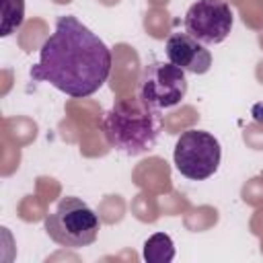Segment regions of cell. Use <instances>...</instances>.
Wrapping results in <instances>:
<instances>
[{"label":"cell","mask_w":263,"mask_h":263,"mask_svg":"<svg viewBox=\"0 0 263 263\" xmlns=\"http://www.w3.org/2000/svg\"><path fill=\"white\" fill-rule=\"evenodd\" d=\"M138 95L158 107V109H168L179 105L185 95H187V78L185 70L171 62H152L144 68L140 76V86Z\"/></svg>","instance_id":"cell-5"},{"label":"cell","mask_w":263,"mask_h":263,"mask_svg":"<svg viewBox=\"0 0 263 263\" xmlns=\"http://www.w3.org/2000/svg\"><path fill=\"white\" fill-rule=\"evenodd\" d=\"M164 51H166L168 62L179 66L185 72L205 74L212 68L210 49L201 41L191 37L189 33H181V31L179 33H171V37L166 39Z\"/></svg>","instance_id":"cell-7"},{"label":"cell","mask_w":263,"mask_h":263,"mask_svg":"<svg viewBox=\"0 0 263 263\" xmlns=\"http://www.w3.org/2000/svg\"><path fill=\"white\" fill-rule=\"evenodd\" d=\"M43 226L53 242L68 249H82L92 245L101 230V222L95 210L78 197L60 199L55 210L45 216Z\"/></svg>","instance_id":"cell-3"},{"label":"cell","mask_w":263,"mask_h":263,"mask_svg":"<svg viewBox=\"0 0 263 263\" xmlns=\"http://www.w3.org/2000/svg\"><path fill=\"white\" fill-rule=\"evenodd\" d=\"M160 129V109L146 103L140 95L115 101L103 119V134L107 142L127 156L152 150L158 142Z\"/></svg>","instance_id":"cell-2"},{"label":"cell","mask_w":263,"mask_h":263,"mask_svg":"<svg viewBox=\"0 0 263 263\" xmlns=\"http://www.w3.org/2000/svg\"><path fill=\"white\" fill-rule=\"evenodd\" d=\"M111 49L76 16L64 14L39 49V62L31 68L35 82H49L68 97L95 95L109 78Z\"/></svg>","instance_id":"cell-1"},{"label":"cell","mask_w":263,"mask_h":263,"mask_svg":"<svg viewBox=\"0 0 263 263\" xmlns=\"http://www.w3.org/2000/svg\"><path fill=\"white\" fill-rule=\"evenodd\" d=\"M222 158L220 142L203 129H189L183 132L175 144L173 160L177 171L191 179V181H203L212 177Z\"/></svg>","instance_id":"cell-4"},{"label":"cell","mask_w":263,"mask_h":263,"mask_svg":"<svg viewBox=\"0 0 263 263\" xmlns=\"http://www.w3.org/2000/svg\"><path fill=\"white\" fill-rule=\"evenodd\" d=\"M175 257V245L168 234L156 232L144 242V259L148 263H168Z\"/></svg>","instance_id":"cell-8"},{"label":"cell","mask_w":263,"mask_h":263,"mask_svg":"<svg viewBox=\"0 0 263 263\" xmlns=\"http://www.w3.org/2000/svg\"><path fill=\"white\" fill-rule=\"evenodd\" d=\"M2 2V29L0 35L6 37L21 27L25 18V0H0Z\"/></svg>","instance_id":"cell-9"},{"label":"cell","mask_w":263,"mask_h":263,"mask_svg":"<svg viewBox=\"0 0 263 263\" xmlns=\"http://www.w3.org/2000/svg\"><path fill=\"white\" fill-rule=\"evenodd\" d=\"M234 14L224 0H197L185 12V33L203 45L222 43L232 31Z\"/></svg>","instance_id":"cell-6"}]
</instances>
